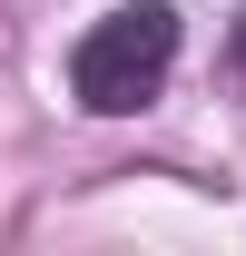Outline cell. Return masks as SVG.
Masks as SVG:
<instances>
[{"label": "cell", "instance_id": "obj_1", "mask_svg": "<svg viewBox=\"0 0 246 256\" xmlns=\"http://www.w3.org/2000/svg\"><path fill=\"white\" fill-rule=\"evenodd\" d=\"M168 69H178V10L168 0H118L69 50V98L89 118H128V108H148L168 89Z\"/></svg>", "mask_w": 246, "mask_h": 256}, {"label": "cell", "instance_id": "obj_2", "mask_svg": "<svg viewBox=\"0 0 246 256\" xmlns=\"http://www.w3.org/2000/svg\"><path fill=\"white\" fill-rule=\"evenodd\" d=\"M236 69H246V30H236Z\"/></svg>", "mask_w": 246, "mask_h": 256}]
</instances>
